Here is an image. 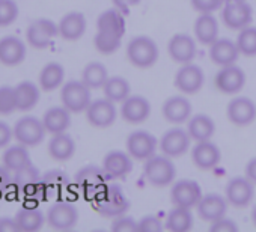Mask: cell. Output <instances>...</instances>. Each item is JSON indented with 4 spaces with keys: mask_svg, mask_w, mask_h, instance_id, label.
<instances>
[{
    "mask_svg": "<svg viewBox=\"0 0 256 232\" xmlns=\"http://www.w3.org/2000/svg\"><path fill=\"white\" fill-rule=\"evenodd\" d=\"M94 206L104 217H118L128 210L130 202L119 186L110 184L98 198L94 199Z\"/></svg>",
    "mask_w": 256,
    "mask_h": 232,
    "instance_id": "1",
    "label": "cell"
},
{
    "mask_svg": "<svg viewBox=\"0 0 256 232\" xmlns=\"http://www.w3.org/2000/svg\"><path fill=\"white\" fill-rule=\"evenodd\" d=\"M126 56L138 68H150L158 60V47L150 36H136L126 47Z\"/></svg>",
    "mask_w": 256,
    "mask_h": 232,
    "instance_id": "2",
    "label": "cell"
},
{
    "mask_svg": "<svg viewBox=\"0 0 256 232\" xmlns=\"http://www.w3.org/2000/svg\"><path fill=\"white\" fill-rule=\"evenodd\" d=\"M144 174L152 186L166 187L170 182H174L176 169H175V164L172 163L170 157L154 154L151 158L146 160Z\"/></svg>",
    "mask_w": 256,
    "mask_h": 232,
    "instance_id": "3",
    "label": "cell"
},
{
    "mask_svg": "<svg viewBox=\"0 0 256 232\" xmlns=\"http://www.w3.org/2000/svg\"><path fill=\"white\" fill-rule=\"evenodd\" d=\"M108 175L106 174L104 168H98V166H84L82 169H78V172L76 174V184L84 192V194L90 199L98 198L106 187L108 186Z\"/></svg>",
    "mask_w": 256,
    "mask_h": 232,
    "instance_id": "4",
    "label": "cell"
},
{
    "mask_svg": "<svg viewBox=\"0 0 256 232\" xmlns=\"http://www.w3.org/2000/svg\"><path fill=\"white\" fill-rule=\"evenodd\" d=\"M60 98L64 106L71 113H80L84 112L90 101V88H88L83 82H68L60 92Z\"/></svg>",
    "mask_w": 256,
    "mask_h": 232,
    "instance_id": "5",
    "label": "cell"
},
{
    "mask_svg": "<svg viewBox=\"0 0 256 232\" xmlns=\"http://www.w3.org/2000/svg\"><path fill=\"white\" fill-rule=\"evenodd\" d=\"M46 132L47 130L44 127V122L35 118V116H24V118L17 121L14 127L16 139L26 146L40 145L44 140Z\"/></svg>",
    "mask_w": 256,
    "mask_h": 232,
    "instance_id": "6",
    "label": "cell"
},
{
    "mask_svg": "<svg viewBox=\"0 0 256 232\" xmlns=\"http://www.w3.org/2000/svg\"><path fill=\"white\" fill-rule=\"evenodd\" d=\"M78 220V211L74 204L66 200H59L53 204L47 212V222L53 229L66 230L76 226Z\"/></svg>",
    "mask_w": 256,
    "mask_h": 232,
    "instance_id": "7",
    "label": "cell"
},
{
    "mask_svg": "<svg viewBox=\"0 0 256 232\" xmlns=\"http://www.w3.org/2000/svg\"><path fill=\"white\" fill-rule=\"evenodd\" d=\"M157 146H158L157 139L151 133L144 132V130L132 133L126 139L128 154H130L134 160H145L146 162L148 158H151L156 154Z\"/></svg>",
    "mask_w": 256,
    "mask_h": 232,
    "instance_id": "8",
    "label": "cell"
},
{
    "mask_svg": "<svg viewBox=\"0 0 256 232\" xmlns=\"http://www.w3.org/2000/svg\"><path fill=\"white\" fill-rule=\"evenodd\" d=\"M59 35V24L48 18H41L34 22L26 32L28 42L34 48H46Z\"/></svg>",
    "mask_w": 256,
    "mask_h": 232,
    "instance_id": "9",
    "label": "cell"
},
{
    "mask_svg": "<svg viewBox=\"0 0 256 232\" xmlns=\"http://www.w3.org/2000/svg\"><path fill=\"white\" fill-rule=\"evenodd\" d=\"M86 116L90 126L96 128H107L116 120V107L114 102L108 98L96 100L89 104L86 108Z\"/></svg>",
    "mask_w": 256,
    "mask_h": 232,
    "instance_id": "10",
    "label": "cell"
},
{
    "mask_svg": "<svg viewBox=\"0 0 256 232\" xmlns=\"http://www.w3.org/2000/svg\"><path fill=\"white\" fill-rule=\"evenodd\" d=\"M228 120L238 127L250 126L256 120V106L247 96H238L229 101L228 108Z\"/></svg>",
    "mask_w": 256,
    "mask_h": 232,
    "instance_id": "11",
    "label": "cell"
},
{
    "mask_svg": "<svg viewBox=\"0 0 256 232\" xmlns=\"http://www.w3.org/2000/svg\"><path fill=\"white\" fill-rule=\"evenodd\" d=\"M170 198L175 206L193 208L198 206L199 200L202 199V190L196 181L192 180H181L174 184Z\"/></svg>",
    "mask_w": 256,
    "mask_h": 232,
    "instance_id": "12",
    "label": "cell"
},
{
    "mask_svg": "<svg viewBox=\"0 0 256 232\" xmlns=\"http://www.w3.org/2000/svg\"><path fill=\"white\" fill-rule=\"evenodd\" d=\"M120 114L128 124H142L151 114V104L142 95H130L122 101Z\"/></svg>",
    "mask_w": 256,
    "mask_h": 232,
    "instance_id": "13",
    "label": "cell"
},
{
    "mask_svg": "<svg viewBox=\"0 0 256 232\" xmlns=\"http://www.w3.org/2000/svg\"><path fill=\"white\" fill-rule=\"evenodd\" d=\"M253 194H254L253 182L247 176L232 178L226 186V200L235 208L247 206L252 202Z\"/></svg>",
    "mask_w": 256,
    "mask_h": 232,
    "instance_id": "14",
    "label": "cell"
},
{
    "mask_svg": "<svg viewBox=\"0 0 256 232\" xmlns=\"http://www.w3.org/2000/svg\"><path fill=\"white\" fill-rule=\"evenodd\" d=\"M222 17L229 29L241 30L250 24L253 12H252V6L246 0H241V2H226Z\"/></svg>",
    "mask_w": 256,
    "mask_h": 232,
    "instance_id": "15",
    "label": "cell"
},
{
    "mask_svg": "<svg viewBox=\"0 0 256 232\" xmlns=\"http://www.w3.org/2000/svg\"><path fill=\"white\" fill-rule=\"evenodd\" d=\"M204 71L198 66L190 64H184L176 76H175V86L182 92V94H196L200 90V88L204 86Z\"/></svg>",
    "mask_w": 256,
    "mask_h": 232,
    "instance_id": "16",
    "label": "cell"
},
{
    "mask_svg": "<svg viewBox=\"0 0 256 232\" xmlns=\"http://www.w3.org/2000/svg\"><path fill=\"white\" fill-rule=\"evenodd\" d=\"M216 88L223 94H236L246 84V74L241 68L235 65L223 66L214 77Z\"/></svg>",
    "mask_w": 256,
    "mask_h": 232,
    "instance_id": "17",
    "label": "cell"
},
{
    "mask_svg": "<svg viewBox=\"0 0 256 232\" xmlns=\"http://www.w3.org/2000/svg\"><path fill=\"white\" fill-rule=\"evenodd\" d=\"M168 52L175 62L181 65L190 64L196 58V42L190 35L176 34L170 38L168 44Z\"/></svg>",
    "mask_w": 256,
    "mask_h": 232,
    "instance_id": "18",
    "label": "cell"
},
{
    "mask_svg": "<svg viewBox=\"0 0 256 232\" xmlns=\"http://www.w3.org/2000/svg\"><path fill=\"white\" fill-rule=\"evenodd\" d=\"M190 134L188 132H184L181 128H174L169 130L163 134L160 140V148L164 156L168 157H180L182 156L188 146H190Z\"/></svg>",
    "mask_w": 256,
    "mask_h": 232,
    "instance_id": "19",
    "label": "cell"
},
{
    "mask_svg": "<svg viewBox=\"0 0 256 232\" xmlns=\"http://www.w3.org/2000/svg\"><path fill=\"white\" fill-rule=\"evenodd\" d=\"M41 176H40V170L36 166H34L32 163L20 170L14 172L12 176V187L14 190H17V193H22L24 196H34L38 190V187L41 186Z\"/></svg>",
    "mask_w": 256,
    "mask_h": 232,
    "instance_id": "20",
    "label": "cell"
},
{
    "mask_svg": "<svg viewBox=\"0 0 256 232\" xmlns=\"http://www.w3.org/2000/svg\"><path fill=\"white\" fill-rule=\"evenodd\" d=\"M132 156L122 151H112L104 157L102 168L110 180H119L126 176L133 169Z\"/></svg>",
    "mask_w": 256,
    "mask_h": 232,
    "instance_id": "21",
    "label": "cell"
},
{
    "mask_svg": "<svg viewBox=\"0 0 256 232\" xmlns=\"http://www.w3.org/2000/svg\"><path fill=\"white\" fill-rule=\"evenodd\" d=\"M222 158L220 150L210 140L198 142L192 150V160L193 163L204 170H210L218 164Z\"/></svg>",
    "mask_w": 256,
    "mask_h": 232,
    "instance_id": "22",
    "label": "cell"
},
{
    "mask_svg": "<svg viewBox=\"0 0 256 232\" xmlns=\"http://www.w3.org/2000/svg\"><path fill=\"white\" fill-rule=\"evenodd\" d=\"M26 58V46L17 36H5L0 40V62L6 66H16Z\"/></svg>",
    "mask_w": 256,
    "mask_h": 232,
    "instance_id": "23",
    "label": "cell"
},
{
    "mask_svg": "<svg viewBox=\"0 0 256 232\" xmlns=\"http://www.w3.org/2000/svg\"><path fill=\"white\" fill-rule=\"evenodd\" d=\"M226 210H228V200L216 193L202 196V199L198 204V212L200 218L210 223L224 217Z\"/></svg>",
    "mask_w": 256,
    "mask_h": 232,
    "instance_id": "24",
    "label": "cell"
},
{
    "mask_svg": "<svg viewBox=\"0 0 256 232\" xmlns=\"http://www.w3.org/2000/svg\"><path fill=\"white\" fill-rule=\"evenodd\" d=\"M163 114L172 124H182L190 120L192 104L184 96H180V95L170 96L163 104Z\"/></svg>",
    "mask_w": 256,
    "mask_h": 232,
    "instance_id": "25",
    "label": "cell"
},
{
    "mask_svg": "<svg viewBox=\"0 0 256 232\" xmlns=\"http://www.w3.org/2000/svg\"><path fill=\"white\" fill-rule=\"evenodd\" d=\"M238 54H240V50L236 47V42H232L229 40L218 38L217 41L211 44V50H210L211 60L220 66L234 65L238 59Z\"/></svg>",
    "mask_w": 256,
    "mask_h": 232,
    "instance_id": "26",
    "label": "cell"
},
{
    "mask_svg": "<svg viewBox=\"0 0 256 232\" xmlns=\"http://www.w3.org/2000/svg\"><path fill=\"white\" fill-rule=\"evenodd\" d=\"M70 113L71 112L65 106L48 108L44 114V118H42L46 130L52 134H59V133L66 132L71 126V114Z\"/></svg>",
    "mask_w": 256,
    "mask_h": 232,
    "instance_id": "27",
    "label": "cell"
},
{
    "mask_svg": "<svg viewBox=\"0 0 256 232\" xmlns=\"http://www.w3.org/2000/svg\"><path fill=\"white\" fill-rule=\"evenodd\" d=\"M86 32V18L82 12H70L59 23V35L66 41H77Z\"/></svg>",
    "mask_w": 256,
    "mask_h": 232,
    "instance_id": "28",
    "label": "cell"
},
{
    "mask_svg": "<svg viewBox=\"0 0 256 232\" xmlns=\"http://www.w3.org/2000/svg\"><path fill=\"white\" fill-rule=\"evenodd\" d=\"M194 36L204 46H211L218 40V24L211 12H204L194 23Z\"/></svg>",
    "mask_w": 256,
    "mask_h": 232,
    "instance_id": "29",
    "label": "cell"
},
{
    "mask_svg": "<svg viewBox=\"0 0 256 232\" xmlns=\"http://www.w3.org/2000/svg\"><path fill=\"white\" fill-rule=\"evenodd\" d=\"M74 152H76V144L70 134H66L65 132L59 134H53L48 144V154L52 156V158L58 162H66L74 156Z\"/></svg>",
    "mask_w": 256,
    "mask_h": 232,
    "instance_id": "30",
    "label": "cell"
},
{
    "mask_svg": "<svg viewBox=\"0 0 256 232\" xmlns=\"http://www.w3.org/2000/svg\"><path fill=\"white\" fill-rule=\"evenodd\" d=\"M216 132L214 121L206 114H196L188 120V134L196 142L210 140Z\"/></svg>",
    "mask_w": 256,
    "mask_h": 232,
    "instance_id": "31",
    "label": "cell"
},
{
    "mask_svg": "<svg viewBox=\"0 0 256 232\" xmlns=\"http://www.w3.org/2000/svg\"><path fill=\"white\" fill-rule=\"evenodd\" d=\"M98 30L122 36L125 34V18L120 10H107L98 18Z\"/></svg>",
    "mask_w": 256,
    "mask_h": 232,
    "instance_id": "32",
    "label": "cell"
},
{
    "mask_svg": "<svg viewBox=\"0 0 256 232\" xmlns=\"http://www.w3.org/2000/svg\"><path fill=\"white\" fill-rule=\"evenodd\" d=\"M16 222H17L20 230H23V232H35V230H40L42 228V224L46 222V217L38 208L24 206V208L17 211Z\"/></svg>",
    "mask_w": 256,
    "mask_h": 232,
    "instance_id": "33",
    "label": "cell"
},
{
    "mask_svg": "<svg viewBox=\"0 0 256 232\" xmlns=\"http://www.w3.org/2000/svg\"><path fill=\"white\" fill-rule=\"evenodd\" d=\"M17 108L22 112L34 108L40 101V89L32 82H22L16 86Z\"/></svg>",
    "mask_w": 256,
    "mask_h": 232,
    "instance_id": "34",
    "label": "cell"
},
{
    "mask_svg": "<svg viewBox=\"0 0 256 232\" xmlns=\"http://www.w3.org/2000/svg\"><path fill=\"white\" fill-rule=\"evenodd\" d=\"M65 78V70L60 64L58 62H50L47 64L41 74H40V84L46 92L54 90L56 88H59L62 84Z\"/></svg>",
    "mask_w": 256,
    "mask_h": 232,
    "instance_id": "35",
    "label": "cell"
},
{
    "mask_svg": "<svg viewBox=\"0 0 256 232\" xmlns=\"http://www.w3.org/2000/svg\"><path fill=\"white\" fill-rule=\"evenodd\" d=\"M108 80V72L107 68L100 64V62H90L84 66L83 74H82V82L90 88V89H98L106 84Z\"/></svg>",
    "mask_w": 256,
    "mask_h": 232,
    "instance_id": "36",
    "label": "cell"
},
{
    "mask_svg": "<svg viewBox=\"0 0 256 232\" xmlns=\"http://www.w3.org/2000/svg\"><path fill=\"white\" fill-rule=\"evenodd\" d=\"M4 164L12 172L29 166L30 164V156H29V151L26 150V145L20 144V145L8 148L4 152Z\"/></svg>",
    "mask_w": 256,
    "mask_h": 232,
    "instance_id": "37",
    "label": "cell"
},
{
    "mask_svg": "<svg viewBox=\"0 0 256 232\" xmlns=\"http://www.w3.org/2000/svg\"><path fill=\"white\" fill-rule=\"evenodd\" d=\"M193 226V216L190 212V208L184 206H175L166 220V228L174 232H186L190 230Z\"/></svg>",
    "mask_w": 256,
    "mask_h": 232,
    "instance_id": "38",
    "label": "cell"
},
{
    "mask_svg": "<svg viewBox=\"0 0 256 232\" xmlns=\"http://www.w3.org/2000/svg\"><path fill=\"white\" fill-rule=\"evenodd\" d=\"M102 89L106 98L113 102H122L130 96V83L122 77H108Z\"/></svg>",
    "mask_w": 256,
    "mask_h": 232,
    "instance_id": "39",
    "label": "cell"
},
{
    "mask_svg": "<svg viewBox=\"0 0 256 232\" xmlns=\"http://www.w3.org/2000/svg\"><path fill=\"white\" fill-rule=\"evenodd\" d=\"M41 186L48 192H60L70 186V176L60 169H52L47 174H44Z\"/></svg>",
    "mask_w": 256,
    "mask_h": 232,
    "instance_id": "40",
    "label": "cell"
},
{
    "mask_svg": "<svg viewBox=\"0 0 256 232\" xmlns=\"http://www.w3.org/2000/svg\"><path fill=\"white\" fill-rule=\"evenodd\" d=\"M120 38L122 36L98 30V34L94 38V46L101 54H112L120 47Z\"/></svg>",
    "mask_w": 256,
    "mask_h": 232,
    "instance_id": "41",
    "label": "cell"
},
{
    "mask_svg": "<svg viewBox=\"0 0 256 232\" xmlns=\"http://www.w3.org/2000/svg\"><path fill=\"white\" fill-rule=\"evenodd\" d=\"M236 47L244 56H256V28L247 26L241 29L236 40Z\"/></svg>",
    "mask_w": 256,
    "mask_h": 232,
    "instance_id": "42",
    "label": "cell"
},
{
    "mask_svg": "<svg viewBox=\"0 0 256 232\" xmlns=\"http://www.w3.org/2000/svg\"><path fill=\"white\" fill-rule=\"evenodd\" d=\"M17 110L16 88L2 86L0 88V114H11Z\"/></svg>",
    "mask_w": 256,
    "mask_h": 232,
    "instance_id": "43",
    "label": "cell"
},
{
    "mask_svg": "<svg viewBox=\"0 0 256 232\" xmlns=\"http://www.w3.org/2000/svg\"><path fill=\"white\" fill-rule=\"evenodd\" d=\"M18 17V6L14 0H0V28L12 24Z\"/></svg>",
    "mask_w": 256,
    "mask_h": 232,
    "instance_id": "44",
    "label": "cell"
},
{
    "mask_svg": "<svg viewBox=\"0 0 256 232\" xmlns=\"http://www.w3.org/2000/svg\"><path fill=\"white\" fill-rule=\"evenodd\" d=\"M112 229L114 232H139V223L134 222L132 217L120 214L113 220Z\"/></svg>",
    "mask_w": 256,
    "mask_h": 232,
    "instance_id": "45",
    "label": "cell"
},
{
    "mask_svg": "<svg viewBox=\"0 0 256 232\" xmlns=\"http://www.w3.org/2000/svg\"><path fill=\"white\" fill-rule=\"evenodd\" d=\"M224 4V0H192V5L199 12H214Z\"/></svg>",
    "mask_w": 256,
    "mask_h": 232,
    "instance_id": "46",
    "label": "cell"
},
{
    "mask_svg": "<svg viewBox=\"0 0 256 232\" xmlns=\"http://www.w3.org/2000/svg\"><path fill=\"white\" fill-rule=\"evenodd\" d=\"M162 229L163 224L156 216H145L139 222V232H160Z\"/></svg>",
    "mask_w": 256,
    "mask_h": 232,
    "instance_id": "47",
    "label": "cell"
},
{
    "mask_svg": "<svg viewBox=\"0 0 256 232\" xmlns=\"http://www.w3.org/2000/svg\"><path fill=\"white\" fill-rule=\"evenodd\" d=\"M238 226L234 220L222 217L211 223V232H236Z\"/></svg>",
    "mask_w": 256,
    "mask_h": 232,
    "instance_id": "48",
    "label": "cell"
},
{
    "mask_svg": "<svg viewBox=\"0 0 256 232\" xmlns=\"http://www.w3.org/2000/svg\"><path fill=\"white\" fill-rule=\"evenodd\" d=\"M10 187H12V175L10 174V169L4 164L0 166V198Z\"/></svg>",
    "mask_w": 256,
    "mask_h": 232,
    "instance_id": "49",
    "label": "cell"
},
{
    "mask_svg": "<svg viewBox=\"0 0 256 232\" xmlns=\"http://www.w3.org/2000/svg\"><path fill=\"white\" fill-rule=\"evenodd\" d=\"M11 139H12V130H11V127L6 122L0 121V148L8 146V144L11 142Z\"/></svg>",
    "mask_w": 256,
    "mask_h": 232,
    "instance_id": "50",
    "label": "cell"
},
{
    "mask_svg": "<svg viewBox=\"0 0 256 232\" xmlns=\"http://www.w3.org/2000/svg\"><path fill=\"white\" fill-rule=\"evenodd\" d=\"M20 230L16 218L11 217H0V232H17Z\"/></svg>",
    "mask_w": 256,
    "mask_h": 232,
    "instance_id": "51",
    "label": "cell"
},
{
    "mask_svg": "<svg viewBox=\"0 0 256 232\" xmlns=\"http://www.w3.org/2000/svg\"><path fill=\"white\" fill-rule=\"evenodd\" d=\"M246 176H247L253 184H256V157L252 158V160L247 163V166H246Z\"/></svg>",
    "mask_w": 256,
    "mask_h": 232,
    "instance_id": "52",
    "label": "cell"
},
{
    "mask_svg": "<svg viewBox=\"0 0 256 232\" xmlns=\"http://www.w3.org/2000/svg\"><path fill=\"white\" fill-rule=\"evenodd\" d=\"M140 2V0H113V4L118 10H128V8H132L134 5H138Z\"/></svg>",
    "mask_w": 256,
    "mask_h": 232,
    "instance_id": "53",
    "label": "cell"
},
{
    "mask_svg": "<svg viewBox=\"0 0 256 232\" xmlns=\"http://www.w3.org/2000/svg\"><path fill=\"white\" fill-rule=\"evenodd\" d=\"M252 222H253V224L256 226V205H254V208H253V211H252Z\"/></svg>",
    "mask_w": 256,
    "mask_h": 232,
    "instance_id": "54",
    "label": "cell"
},
{
    "mask_svg": "<svg viewBox=\"0 0 256 232\" xmlns=\"http://www.w3.org/2000/svg\"><path fill=\"white\" fill-rule=\"evenodd\" d=\"M224 2H241V0H224Z\"/></svg>",
    "mask_w": 256,
    "mask_h": 232,
    "instance_id": "55",
    "label": "cell"
}]
</instances>
